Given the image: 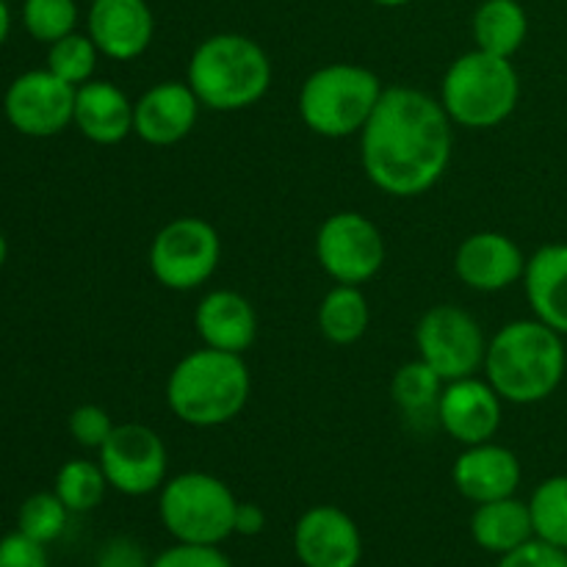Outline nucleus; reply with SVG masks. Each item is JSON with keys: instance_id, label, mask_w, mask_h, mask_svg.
I'll return each mask as SVG.
<instances>
[{"instance_id": "9d476101", "label": "nucleus", "mask_w": 567, "mask_h": 567, "mask_svg": "<svg viewBox=\"0 0 567 567\" xmlns=\"http://www.w3.org/2000/svg\"><path fill=\"white\" fill-rule=\"evenodd\" d=\"M316 258L327 277L343 286H363L385 264V238L369 216L338 210L316 233Z\"/></svg>"}, {"instance_id": "cd10ccee", "label": "nucleus", "mask_w": 567, "mask_h": 567, "mask_svg": "<svg viewBox=\"0 0 567 567\" xmlns=\"http://www.w3.org/2000/svg\"><path fill=\"white\" fill-rule=\"evenodd\" d=\"M100 50L89 33L72 31L70 37L48 44V70L72 86H83L97 72Z\"/></svg>"}, {"instance_id": "c85d7f7f", "label": "nucleus", "mask_w": 567, "mask_h": 567, "mask_svg": "<svg viewBox=\"0 0 567 567\" xmlns=\"http://www.w3.org/2000/svg\"><path fill=\"white\" fill-rule=\"evenodd\" d=\"M75 0H22V28L39 44H53L78 31Z\"/></svg>"}, {"instance_id": "393cba45", "label": "nucleus", "mask_w": 567, "mask_h": 567, "mask_svg": "<svg viewBox=\"0 0 567 567\" xmlns=\"http://www.w3.org/2000/svg\"><path fill=\"white\" fill-rule=\"evenodd\" d=\"M446 382L432 371L421 358L410 360L402 369H396L391 380V396L393 402L402 408L404 415L410 419H424V415L437 413V402H441V391Z\"/></svg>"}, {"instance_id": "c9c22d12", "label": "nucleus", "mask_w": 567, "mask_h": 567, "mask_svg": "<svg viewBox=\"0 0 567 567\" xmlns=\"http://www.w3.org/2000/svg\"><path fill=\"white\" fill-rule=\"evenodd\" d=\"M266 529V515L258 504L252 502H238L236 509V535L255 537Z\"/></svg>"}, {"instance_id": "1a4fd4ad", "label": "nucleus", "mask_w": 567, "mask_h": 567, "mask_svg": "<svg viewBox=\"0 0 567 567\" xmlns=\"http://www.w3.org/2000/svg\"><path fill=\"white\" fill-rule=\"evenodd\" d=\"M419 358L443 382L476 377L485 369L487 338L480 321L457 305H435L415 324Z\"/></svg>"}, {"instance_id": "6ab92c4d", "label": "nucleus", "mask_w": 567, "mask_h": 567, "mask_svg": "<svg viewBox=\"0 0 567 567\" xmlns=\"http://www.w3.org/2000/svg\"><path fill=\"white\" fill-rule=\"evenodd\" d=\"M194 327L203 347L244 354L258 338V313L252 302L230 288H216L199 299Z\"/></svg>"}, {"instance_id": "f704fd0d", "label": "nucleus", "mask_w": 567, "mask_h": 567, "mask_svg": "<svg viewBox=\"0 0 567 567\" xmlns=\"http://www.w3.org/2000/svg\"><path fill=\"white\" fill-rule=\"evenodd\" d=\"M153 563L147 559L144 548L138 546L133 537H114L105 543L97 554L94 567H150Z\"/></svg>"}, {"instance_id": "4468645a", "label": "nucleus", "mask_w": 567, "mask_h": 567, "mask_svg": "<svg viewBox=\"0 0 567 567\" xmlns=\"http://www.w3.org/2000/svg\"><path fill=\"white\" fill-rule=\"evenodd\" d=\"M293 551L305 567H358L363 537L352 515L332 504H319L297 520Z\"/></svg>"}, {"instance_id": "e433bc0d", "label": "nucleus", "mask_w": 567, "mask_h": 567, "mask_svg": "<svg viewBox=\"0 0 567 567\" xmlns=\"http://www.w3.org/2000/svg\"><path fill=\"white\" fill-rule=\"evenodd\" d=\"M11 33V11H9V0H0V48L6 44Z\"/></svg>"}, {"instance_id": "4be33fe9", "label": "nucleus", "mask_w": 567, "mask_h": 567, "mask_svg": "<svg viewBox=\"0 0 567 567\" xmlns=\"http://www.w3.org/2000/svg\"><path fill=\"white\" fill-rule=\"evenodd\" d=\"M471 537L476 546L498 557L515 551L535 537L529 504L515 496L476 504L474 518H471Z\"/></svg>"}, {"instance_id": "0eeeda50", "label": "nucleus", "mask_w": 567, "mask_h": 567, "mask_svg": "<svg viewBox=\"0 0 567 567\" xmlns=\"http://www.w3.org/2000/svg\"><path fill=\"white\" fill-rule=\"evenodd\" d=\"M238 498L230 487L205 471H186L164 482L158 515L164 529L177 543L219 546L236 535Z\"/></svg>"}, {"instance_id": "20e7f679", "label": "nucleus", "mask_w": 567, "mask_h": 567, "mask_svg": "<svg viewBox=\"0 0 567 567\" xmlns=\"http://www.w3.org/2000/svg\"><path fill=\"white\" fill-rule=\"evenodd\" d=\"M271 61L264 44L244 33H214L194 48L186 66V83L203 109L233 111L252 109L271 86Z\"/></svg>"}, {"instance_id": "bb28decb", "label": "nucleus", "mask_w": 567, "mask_h": 567, "mask_svg": "<svg viewBox=\"0 0 567 567\" xmlns=\"http://www.w3.org/2000/svg\"><path fill=\"white\" fill-rule=\"evenodd\" d=\"M535 537L567 551V476L540 482L529 498Z\"/></svg>"}, {"instance_id": "412c9836", "label": "nucleus", "mask_w": 567, "mask_h": 567, "mask_svg": "<svg viewBox=\"0 0 567 567\" xmlns=\"http://www.w3.org/2000/svg\"><path fill=\"white\" fill-rule=\"evenodd\" d=\"M524 291L537 321L567 336V244H546L526 260Z\"/></svg>"}, {"instance_id": "9b49d317", "label": "nucleus", "mask_w": 567, "mask_h": 567, "mask_svg": "<svg viewBox=\"0 0 567 567\" xmlns=\"http://www.w3.org/2000/svg\"><path fill=\"white\" fill-rule=\"evenodd\" d=\"M97 463L111 491L142 498L164 487L169 452L153 426L116 424L109 441L100 446Z\"/></svg>"}, {"instance_id": "7ed1b4c3", "label": "nucleus", "mask_w": 567, "mask_h": 567, "mask_svg": "<svg viewBox=\"0 0 567 567\" xmlns=\"http://www.w3.org/2000/svg\"><path fill=\"white\" fill-rule=\"evenodd\" d=\"M252 393L244 354L194 349L175 363L166 380V404L177 421L197 430H214L236 421Z\"/></svg>"}, {"instance_id": "39448f33", "label": "nucleus", "mask_w": 567, "mask_h": 567, "mask_svg": "<svg viewBox=\"0 0 567 567\" xmlns=\"http://www.w3.org/2000/svg\"><path fill=\"white\" fill-rule=\"evenodd\" d=\"M437 100L454 125L487 131L507 122L518 109L520 75L513 59L474 48L449 64Z\"/></svg>"}, {"instance_id": "5701e85b", "label": "nucleus", "mask_w": 567, "mask_h": 567, "mask_svg": "<svg viewBox=\"0 0 567 567\" xmlns=\"http://www.w3.org/2000/svg\"><path fill=\"white\" fill-rule=\"evenodd\" d=\"M476 48L513 59L529 37V14L518 0H482L471 20Z\"/></svg>"}, {"instance_id": "f3484780", "label": "nucleus", "mask_w": 567, "mask_h": 567, "mask_svg": "<svg viewBox=\"0 0 567 567\" xmlns=\"http://www.w3.org/2000/svg\"><path fill=\"white\" fill-rule=\"evenodd\" d=\"M199 109L186 81H161L133 103V133L153 147H172L197 127Z\"/></svg>"}, {"instance_id": "ddd939ff", "label": "nucleus", "mask_w": 567, "mask_h": 567, "mask_svg": "<svg viewBox=\"0 0 567 567\" xmlns=\"http://www.w3.org/2000/svg\"><path fill=\"white\" fill-rule=\"evenodd\" d=\"M504 419V399L485 377H463L443 385L435 421L460 446H476L496 437Z\"/></svg>"}, {"instance_id": "6e6552de", "label": "nucleus", "mask_w": 567, "mask_h": 567, "mask_svg": "<svg viewBox=\"0 0 567 567\" xmlns=\"http://www.w3.org/2000/svg\"><path fill=\"white\" fill-rule=\"evenodd\" d=\"M150 271L169 291H197L216 275L221 260V238L210 221L199 216H177L155 233L150 244Z\"/></svg>"}, {"instance_id": "4c0bfd02", "label": "nucleus", "mask_w": 567, "mask_h": 567, "mask_svg": "<svg viewBox=\"0 0 567 567\" xmlns=\"http://www.w3.org/2000/svg\"><path fill=\"white\" fill-rule=\"evenodd\" d=\"M374 6H382V9H399V6H408L413 0H371Z\"/></svg>"}, {"instance_id": "2eb2a0df", "label": "nucleus", "mask_w": 567, "mask_h": 567, "mask_svg": "<svg viewBox=\"0 0 567 567\" xmlns=\"http://www.w3.org/2000/svg\"><path fill=\"white\" fill-rule=\"evenodd\" d=\"M526 255L509 236L480 230L463 238L454 252V275L465 288L480 293H498L524 280Z\"/></svg>"}, {"instance_id": "f8f14e48", "label": "nucleus", "mask_w": 567, "mask_h": 567, "mask_svg": "<svg viewBox=\"0 0 567 567\" xmlns=\"http://www.w3.org/2000/svg\"><path fill=\"white\" fill-rule=\"evenodd\" d=\"M72 83L44 70H28L9 83L3 94V114L20 136L50 138L64 133L75 120Z\"/></svg>"}, {"instance_id": "7c9ffc66", "label": "nucleus", "mask_w": 567, "mask_h": 567, "mask_svg": "<svg viewBox=\"0 0 567 567\" xmlns=\"http://www.w3.org/2000/svg\"><path fill=\"white\" fill-rule=\"evenodd\" d=\"M114 421H111L109 410L100 404H81L70 413V435L78 446L94 449L100 452L109 435L114 432Z\"/></svg>"}, {"instance_id": "dca6fc26", "label": "nucleus", "mask_w": 567, "mask_h": 567, "mask_svg": "<svg viewBox=\"0 0 567 567\" xmlns=\"http://www.w3.org/2000/svg\"><path fill=\"white\" fill-rule=\"evenodd\" d=\"M86 33L105 59L136 61L155 39L153 9L147 0H92Z\"/></svg>"}, {"instance_id": "b1692460", "label": "nucleus", "mask_w": 567, "mask_h": 567, "mask_svg": "<svg viewBox=\"0 0 567 567\" xmlns=\"http://www.w3.org/2000/svg\"><path fill=\"white\" fill-rule=\"evenodd\" d=\"M371 324V308L360 286H343L324 293L319 305V332L336 347H352Z\"/></svg>"}, {"instance_id": "c756f323", "label": "nucleus", "mask_w": 567, "mask_h": 567, "mask_svg": "<svg viewBox=\"0 0 567 567\" xmlns=\"http://www.w3.org/2000/svg\"><path fill=\"white\" fill-rule=\"evenodd\" d=\"M66 518H70V509L55 493H33L22 502L20 515H17V529L48 546L66 529Z\"/></svg>"}, {"instance_id": "473e14b6", "label": "nucleus", "mask_w": 567, "mask_h": 567, "mask_svg": "<svg viewBox=\"0 0 567 567\" xmlns=\"http://www.w3.org/2000/svg\"><path fill=\"white\" fill-rule=\"evenodd\" d=\"M496 567H567V551L532 537L520 548L504 554Z\"/></svg>"}, {"instance_id": "a878e982", "label": "nucleus", "mask_w": 567, "mask_h": 567, "mask_svg": "<svg viewBox=\"0 0 567 567\" xmlns=\"http://www.w3.org/2000/svg\"><path fill=\"white\" fill-rule=\"evenodd\" d=\"M105 491H109V480L97 460H70L61 465L53 482V493L70 513H92L103 504Z\"/></svg>"}, {"instance_id": "aec40b11", "label": "nucleus", "mask_w": 567, "mask_h": 567, "mask_svg": "<svg viewBox=\"0 0 567 567\" xmlns=\"http://www.w3.org/2000/svg\"><path fill=\"white\" fill-rule=\"evenodd\" d=\"M133 103L136 100L127 97L116 83L92 78L78 86L72 125L92 144L111 147V144L125 142L133 133Z\"/></svg>"}, {"instance_id": "72a5a7b5", "label": "nucleus", "mask_w": 567, "mask_h": 567, "mask_svg": "<svg viewBox=\"0 0 567 567\" xmlns=\"http://www.w3.org/2000/svg\"><path fill=\"white\" fill-rule=\"evenodd\" d=\"M0 567H48V554L42 543L17 529L0 540Z\"/></svg>"}, {"instance_id": "f257e3e1", "label": "nucleus", "mask_w": 567, "mask_h": 567, "mask_svg": "<svg viewBox=\"0 0 567 567\" xmlns=\"http://www.w3.org/2000/svg\"><path fill=\"white\" fill-rule=\"evenodd\" d=\"M454 122L441 100L413 86L382 92L360 131V164L371 186L391 197H421L452 164Z\"/></svg>"}, {"instance_id": "2f4dec72", "label": "nucleus", "mask_w": 567, "mask_h": 567, "mask_svg": "<svg viewBox=\"0 0 567 567\" xmlns=\"http://www.w3.org/2000/svg\"><path fill=\"white\" fill-rule=\"evenodd\" d=\"M150 567H233L219 546H197V543H175L161 551Z\"/></svg>"}, {"instance_id": "58836bf2", "label": "nucleus", "mask_w": 567, "mask_h": 567, "mask_svg": "<svg viewBox=\"0 0 567 567\" xmlns=\"http://www.w3.org/2000/svg\"><path fill=\"white\" fill-rule=\"evenodd\" d=\"M6 260H9V241H6V236L0 233V269L6 266Z\"/></svg>"}, {"instance_id": "423d86ee", "label": "nucleus", "mask_w": 567, "mask_h": 567, "mask_svg": "<svg viewBox=\"0 0 567 567\" xmlns=\"http://www.w3.org/2000/svg\"><path fill=\"white\" fill-rule=\"evenodd\" d=\"M385 86L374 70L336 61L305 78L297 97L299 120L321 138L360 136Z\"/></svg>"}, {"instance_id": "f03ea898", "label": "nucleus", "mask_w": 567, "mask_h": 567, "mask_svg": "<svg viewBox=\"0 0 567 567\" xmlns=\"http://www.w3.org/2000/svg\"><path fill=\"white\" fill-rule=\"evenodd\" d=\"M567 352L557 330L537 319L504 324L487 341L485 380L507 404H540L565 380Z\"/></svg>"}, {"instance_id": "a211bd4d", "label": "nucleus", "mask_w": 567, "mask_h": 567, "mask_svg": "<svg viewBox=\"0 0 567 567\" xmlns=\"http://www.w3.org/2000/svg\"><path fill=\"white\" fill-rule=\"evenodd\" d=\"M452 482L460 496L474 504L515 496L520 485V460L493 441L463 446L452 465Z\"/></svg>"}]
</instances>
